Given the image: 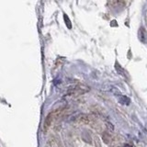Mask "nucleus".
I'll list each match as a JSON object with an SVG mask.
<instances>
[{
    "label": "nucleus",
    "mask_w": 147,
    "mask_h": 147,
    "mask_svg": "<svg viewBox=\"0 0 147 147\" xmlns=\"http://www.w3.org/2000/svg\"><path fill=\"white\" fill-rule=\"evenodd\" d=\"M138 38H139V40L142 41V43H146L147 34H146L145 29H144V28H140L139 31H138Z\"/></svg>",
    "instance_id": "f257e3e1"
},
{
    "label": "nucleus",
    "mask_w": 147,
    "mask_h": 147,
    "mask_svg": "<svg viewBox=\"0 0 147 147\" xmlns=\"http://www.w3.org/2000/svg\"><path fill=\"white\" fill-rule=\"evenodd\" d=\"M124 147H132V146L130 145V144H125V145H124Z\"/></svg>",
    "instance_id": "20e7f679"
},
{
    "label": "nucleus",
    "mask_w": 147,
    "mask_h": 147,
    "mask_svg": "<svg viewBox=\"0 0 147 147\" xmlns=\"http://www.w3.org/2000/svg\"><path fill=\"white\" fill-rule=\"evenodd\" d=\"M119 103L123 104V105H129V104H130V102H131L130 98H129L128 96H119Z\"/></svg>",
    "instance_id": "f03ea898"
},
{
    "label": "nucleus",
    "mask_w": 147,
    "mask_h": 147,
    "mask_svg": "<svg viewBox=\"0 0 147 147\" xmlns=\"http://www.w3.org/2000/svg\"><path fill=\"white\" fill-rule=\"evenodd\" d=\"M115 68H116V70H117V72L121 75V76H124V77H126V76H125V74H124V71H123V69L122 68H121V66H119V64L118 63H115Z\"/></svg>",
    "instance_id": "7ed1b4c3"
}]
</instances>
